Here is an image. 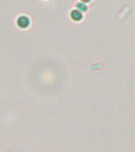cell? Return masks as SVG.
Returning <instances> with one entry per match:
<instances>
[{"label":"cell","instance_id":"obj_1","mask_svg":"<svg viewBox=\"0 0 135 152\" xmlns=\"http://www.w3.org/2000/svg\"><path fill=\"white\" fill-rule=\"evenodd\" d=\"M29 23H30V21H29L28 17L26 16L19 17L17 20V26H18V27H20L21 28H26L29 26Z\"/></svg>","mask_w":135,"mask_h":152},{"label":"cell","instance_id":"obj_2","mask_svg":"<svg viewBox=\"0 0 135 152\" xmlns=\"http://www.w3.org/2000/svg\"><path fill=\"white\" fill-rule=\"evenodd\" d=\"M70 17L73 21H81V20L82 19L83 15L81 13V11H79L78 10H73L70 12Z\"/></svg>","mask_w":135,"mask_h":152},{"label":"cell","instance_id":"obj_3","mask_svg":"<svg viewBox=\"0 0 135 152\" xmlns=\"http://www.w3.org/2000/svg\"><path fill=\"white\" fill-rule=\"evenodd\" d=\"M76 7L78 8L79 11L85 12L87 10V7H86V5L84 4L83 2H79V3H78V4L76 5Z\"/></svg>","mask_w":135,"mask_h":152},{"label":"cell","instance_id":"obj_4","mask_svg":"<svg viewBox=\"0 0 135 152\" xmlns=\"http://www.w3.org/2000/svg\"><path fill=\"white\" fill-rule=\"evenodd\" d=\"M82 2H89L90 0H81Z\"/></svg>","mask_w":135,"mask_h":152}]
</instances>
